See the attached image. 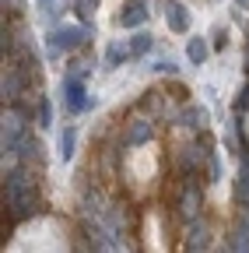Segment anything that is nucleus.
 <instances>
[{
  "instance_id": "nucleus-14",
  "label": "nucleus",
  "mask_w": 249,
  "mask_h": 253,
  "mask_svg": "<svg viewBox=\"0 0 249 253\" xmlns=\"http://www.w3.org/2000/svg\"><path fill=\"white\" fill-rule=\"evenodd\" d=\"M64 7H67V0H39V14H42L46 21H53Z\"/></svg>"
},
{
  "instance_id": "nucleus-11",
  "label": "nucleus",
  "mask_w": 249,
  "mask_h": 253,
  "mask_svg": "<svg viewBox=\"0 0 249 253\" xmlns=\"http://www.w3.org/2000/svg\"><path fill=\"white\" fill-rule=\"evenodd\" d=\"M74 126H64V130H60V158H64V162H71L74 158Z\"/></svg>"
},
{
  "instance_id": "nucleus-18",
  "label": "nucleus",
  "mask_w": 249,
  "mask_h": 253,
  "mask_svg": "<svg viewBox=\"0 0 249 253\" xmlns=\"http://www.w3.org/2000/svg\"><path fill=\"white\" fill-rule=\"evenodd\" d=\"M4 95H18V74H14V71L4 78Z\"/></svg>"
},
{
  "instance_id": "nucleus-12",
  "label": "nucleus",
  "mask_w": 249,
  "mask_h": 253,
  "mask_svg": "<svg viewBox=\"0 0 249 253\" xmlns=\"http://www.w3.org/2000/svg\"><path fill=\"white\" fill-rule=\"evenodd\" d=\"M207 120H211V113L204 106H190V109L182 113V123L186 126H207Z\"/></svg>"
},
{
  "instance_id": "nucleus-6",
  "label": "nucleus",
  "mask_w": 249,
  "mask_h": 253,
  "mask_svg": "<svg viewBox=\"0 0 249 253\" xmlns=\"http://www.w3.org/2000/svg\"><path fill=\"white\" fill-rule=\"evenodd\" d=\"M165 25L172 32H190V11H186V4L165 0Z\"/></svg>"
},
{
  "instance_id": "nucleus-10",
  "label": "nucleus",
  "mask_w": 249,
  "mask_h": 253,
  "mask_svg": "<svg viewBox=\"0 0 249 253\" xmlns=\"http://www.w3.org/2000/svg\"><path fill=\"white\" fill-rule=\"evenodd\" d=\"M127 42H130V56H134V60H137V56H144V53H151V46H154L151 32H134Z\"/></svg>"
},
{
  "instance_id": "nucleus-7",
  "label": "nucleus",
  "mask_w": 249,
  "mask_h": 253,
  "mask_svg": "<svg viewBox=\"0 0 249 253\" xmlns=\"http://www.w3.org/2000/svg\"><path fill=\"white\" fill-rule=\"evenodd\" d=\"M127 60H134V56H130V42H127V39L109 42V49H106V67H123Z\"/></svg>"
},
{
  "instance_id": "nucleus-8",
  "label": "nucleus",
  "mask_w": 249,
  "mask_h": 253,
  "mask_svg": "<svg viewBox=\"0 0 249 253\" xmlns=\"http://www.w3.org/2000/svg\"><path fill=\"white\" fill-rule=\"evenodd\" d=\"M232 253H249V211L242 214V221L235 225V236H232Z\"/></svg>"
},
{
  "instance_id": "nucleus-15",
  "label": "nucleus",
  "mask_w": 249,
  "mask_h": 253,
  "mask_svg": "<svg viewBox=\"0 0 249 253\" xmlns=\"http://www.w3.org/2000/svg\"><path fill=\"white\" fill-rule=\"evenodd\" d=\"M84 21H91V18H95V11H99V0H74V4H71Z\"/></svg>"
},
{
  "instance_id": "nucleus-1",
  "label": "nucleus",
  "mask_w": 249,
  "mask_h": 253,
  "mask_svg": "<svg viewBox=\"0 0 249 253\" xmlns=\"http://www.w3.org/2000/svg\"><path fill=\"white\" fill-rule=\"evenodd\" d=\"M7 204H11L14 214H28L36 208V183L28 179L21 169L7 172Z\"/></svg>"
},
{
  "instance_id": "nucleus-9",
  "label": "nucleus",
  "mask_w": 249,
  "mask_h": 253,
  "mask_svg": "<svg viewBox=\"0 0 249 253\" xmlns=\"http://www.w3.org/2000/svg\"><path fill=\"white\" fill-rule=\"evenodd\" d=\"M207 53H211V46L204 42V36H193L190 42H186V56H190V63H193V67H204Z\"/></svg>"
},
{
  "instance_id": "nucleus-21",
  "label": "nucleus",
  "mask_w": 249,
  "mask_h": 253,
  "mask_svg": "<svg viewBox=\"0 0 249 253\" xmlns=\"http://www.w3.org/2000/svg\"><path fill=\"white\" fill-rule=\"evenodd\" d=\"M239 4H242V7H249V0H239Z\"/></svg>"
},
{
  "instance_id": "nucleus-17",
  "label": "nucleus",
  "mask_w": 249,
  "mask_h": 253,
  "mask_svg": "<svg viewBox=\"0 0 249 253\" xmlns=\"http://www.w3.org/2000/svg\"><path fill=\"white\" fill-rule=\"evenodd\" d=\"M182 214L186 218H197V190H186V194H182Z\"/></svg>"
},
{
  "instance_id": "nucleus-20",
  "label": "nucleus",
  "mask_w": 249,
  "mask_h": 253,
  "mask_svg": "<svg viewBox=\"0 0 249 253\" xmlns=\"http://www.w3.org/2000/svg\"><path fill=\"white\" fill-rule=\"evenodd\" d=\"M49 116H53V113H49V102H42V109H39V120H42V126H49Z\"/></svg>"
},
{
  "instance_id": "nucleus-4",
  "label": "nucleus",
  "mask_w": 249,
  "mask_h": 253,
  "mask_svg": "<svg viewBox=\"0 0 249 253\" xmlns=\"http://www.w3.org/2000/svg\"><path fill=\"white\" fill-rule=\"evenodd\" d=\"M144 21H147V0H130V4L116 14L119 28H141Z\"/></svg>"
},
{
  "instance_id": "nucleus-13",
  "label": "nucleus",
  "mask_w": 249,
  "mask_h": 253,
  "mask_svg": "<svg viewBox=\"0 0 249 253\" xmlns=\"http://www.w3.org/2000/svg\"><path fill=\"white\" fill-rule=\"evenodd\" d=\"M235 194H239V201H246V204H249V158L239 166V183H235Z\"/></svg>"
},
{
  "instance_id": "nucleus-19",
  "label": "nucleus",
  "mask_w": 249,
  "mask_h": 253,
  "mask_svg": "<svg viewBox=\"0 0 249 253\" xmlns=\"http://www.w3.org/2000/svg\"><path fill=\"white\" fill-rule=\"evenodd\" d=\"M154 71H158V74H172V71H179V67H176L172 60H158V63H154Z\"/></svg>"
},
{
  "instance_id": "nucleus-5",
  "label": "nucleus",
  "mask_w": 249,
  "mask_h": 253,
  "mask_svg": "<svg viewBox=\"0 0 249 253\" xmlns=\"http://www.w3.org/2000/svg\"><path fill=\"white\" fill-rule=\"evenodd\" d=\"M21 137H25V123H21V116H18V113H7V116H4V151H7V155H18Z\"/></svg>"
},
{
  "instance_id": "nucleus-22",
  "label": "nucleus",
  "mask_w": 249,
  "mask_h": 253,
  "mask_svg": "<svg viewBox=\"0 0 249 253\" xmlns=\"http://www.w3.org/2000/svg\"><path fill=\"white\" fill-rule=\"evenodd\" d=\"M246 67H249V49H246Z\"/></svg>"
},
{
  "instance_id": "nucleus-3",
  "label": "nucleus",
  "mask_w": 249,
  "mask_h": 253,
  "mask_svg": "<svg viewBox=\"0 0 249 253\" xmlns=\"http://www.w3.org/2000/svg\"><path fill=\"white\" fill-rule=\"evenodd\" d=\"M64 106H67L71 113H81V109H88V106H95V99L88 95L84 81H81V78H74V74L64 81Z\"/></svg>"
},
{
  "instance_id": "nucleus-2",
  "label": "nucleus",
  "mask_w": 249,
  "mask_h": 253,
  "mask_svg": "<svg viewBox=\"0 0 249 253\" xmlns=\"http://www.w3.org/2000/svg\"><path fill=\"white\" fill-rule=\"evenodd\" d=\"M88 36L84 25H56L49 32V53H74Z\"/></svg>"
},
{
  "instance_id": "nucleus-16",
  "label": "nucleus",
  "mask_w": 249,
  "mask_h": 253,
  "mask_svg": "<svg viewBox=\"0 0 249 253\" xmlns=\"http://www.w3.org/2000/svg\"><path fill=\"white\" fill-rule=\"evenodd\" d=\"M147 137H151V123H144V120H137L127 141H130V144H141V141H147Z\"/></svg>"
}]
</instances>
